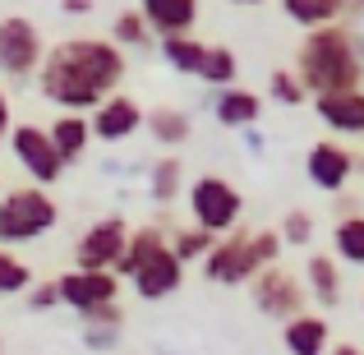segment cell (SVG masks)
<instances>
[{
  "instance_id": "1",
  "label": "cell",
  "mask_w": 364,
  "mask_h": 355,
  "mask_svg": "<svg viewBox=\"0 0 364 355\" xmlns=\"http://www.w3.org/2000/svg\"><path fill=\"white\" fill-rule=\"evenodd\" d=\"M129 60L111 37H65L46 46V60L37 70V92L60 111L88 116L102 97L120 92Z\"/></svg>"
},
{
  "instance_id": "2",
  "label": "cell",
  "mask_w": 364,
  "mask_h": 355,
  "mask_svg": "<svg viewBox=\"0 0 364 355\" xmlns=\"http://www.w3.org/2000/svg\"><path fill=\"white\" fill-rule=\"evenodd\" d=\"M295 74H300L309 97L364 88V33L350 23L309 28L300 51H295Z\"/></svg>"
},
{
  "instance_id": "3",
  "label": "cell",
  "mask_w": 364,
  "mask_h": 355,
  "mask_svg": "<svg viewBox=\"0 0 364 355\" xmlns=\"http://www.w3.org/2000/svg\"><path fill=\"white\" fill-rule=\"evenodd\" d=\"M60 208L42 185H14L0 194V245H28L55 231Z\"/></svg>"
},
{
  "instance_id": "4",
  "label": "cell",
  "mask_w": 364,
  "mask_h": 355,
  "mask_svg": "<svg viewBox=\"0 0 364 355\" xmlns=\"http://www.w3.org/2000/svg\"><path fill=\"white\" fill-rule=\"evenodd\" d=\"M185 208H189V222L213 235L240 231V217H245V198L226 176H198L185 194Z\"/></svg>"
},
{
  "instance_id": "5",
  "label": "cell",
  "mask_w": 364,
  "mask_h": 355,
  "mask_svg": "<svg viewBox=\"0 0 364 355\" xmlns=\"http://www.w3.org/2000/svg\"><path fill=\"white\" fill-rule=\"evenodd\" d=\"M46 60V42L33 18L5 14L0 18V79L5 83H33Z\"/></svg>"
},
{
  "instance_id": "6",
  "label": "cell",
  "mask_w": 364,
  "mask_h": 355,
  "mask_svg": "<svg viewBox=\"0 0 364 355\" xmlns=\"http://www.w3.org/2000/svg\"><path fill=\"white\" fill-rule=\"evenodd\" d=\"M9 152H14V161H18V171H28V185H42V189H51V185H60L65 180V161H60V152H55V143H51V134H46V124H33V120H23V124H14L9 129Z\"/></svg>"
},
{
  "instance_id": "7",
  "label": "cell",
  "mask_w": 364,
  "mask_h": 355,
  "mask_svg": "<svg viewBox=\"0 0 364 355\" xmlns=\"http://www.w3.org/2000/svg\"><path fill=\"white\" fill-rule=\"evenodd\" d=\"M249 295H254V309L263 314V319H295V314L309 309V291H304V282L295 272H286L282 263H267L258 267L254 277H249Z\"/></svg>"
},
{
  "instance_id": "8",
  "label": "cell",
  "mask_w": 364,
  "mask_h": 355,
  "mask_svg": "<svg viewBox=\"0 0 364 355\" xmlns=\"http://www.w3.org/2000/svg\"><path fill=\"white\" fill-rule=\"evenodd\" d=\"M258 254H254V231H231L217 235V245L203 254V277L217 286H249V277L258 272Z\"/></svg>"
},
{
  "instance_id": "9",
  "label": "cell",
  "mask_w": 364,
  "mask_h": 355,
  "mask_svg": "<svg viewBox=\"0 0 364 355\" xmlns=\"http://www.w3.org/2000/svg\"><path fill=\"white\" fill-rule=\"evenodd\" d=\"M55 291H60V304H70L74 314H88L97 304L120 300V277L97 272V267H70V272L55 277Z\"/></svg>"
},
{
  "instance_id": "10",
  "label": "cell",
  "mask_w": 364,
  "mask_h": 355,
  "mask_svg": "<svg viewBox=\"0 0 364 355\" xmlns=\"http://www.w3.org/2000/svg\"><path fill=\"white\" fill-rule=\"evenodd\" d=\"M124 240H129L124 217H102V222H92L88 231L79 235V245H74V267L116 272V263H120V254H124Z\"/></svg>"
},
{
  "instance_id": "11",
  "label": "cell",
  "mask_w": 364,
  "mask_h": 355,
  "mask_svg": "<svg viewBox=\"0 0 364 355\" xmlns=\"http://www.w3.org/2000/svg\"><path fill=\"white\" fill-rule=\"evenodd\" d=\"M355 166H360V157L346 148V143H337V139H318V143L309 148V157H304L309 185L323 189V194H346Z\"/></svg>"
},
{
  "instance_id": "12",
  "label": "cell",
  "mask_w": 364,
  "mask_h": 355,
  "mask_svg": "<svg viewBox=\"0 0 364 355\" xmlns=\"http://www.w3.org/2000/svg\"><path fill=\"white\" fill-rule=\"evenodd\" d=\"M88 124H92V139H102L107 148H116V143L134 139V134L143 129V107L129 97V92H111V97H102L97 107L88 111Z\"/></svg>"
},
{
  "instance_id": "13",
  "label": "cell",
  "mask_w": 364,
  "mask_h": 355,
  "mask_svg": "<svg viewBox=\"0 0 364 355\" xmlns=\"http://www.w3.org/2000/svg\"><path fill=\"white\" fill-rule=\"evenodd\" d=\"M129 282H134V291H139V300H166V295H176L180 282H185V263H180L171 249H157V254H148L129 272Z\"/></svg>"
},
{
  "instance_id": "14",
  "label": "cell",
  "mask_w": 364,
  "mask_h": 355,
  "mask_svg": "<svg viewBox=\"0 0 364 355\" xmlns=\"http://www.w3.org/2000/svg\"><path fill=\"white\" fill-rule=\"evenodd\" d=\"M314 116L328 124L332 134H360L364 139V88H346V92H318Z\"/></svg>"
},
{
  "instance_id": "15",
  "label": "cell",
  "mask_w": 364,
  "mask_h": 355,
  "mask_svg": "<svg viewBox=\"0 0 364 355\" xmlns=\"http://www.w3.org/2000/svg\"><path fill=\"white\" fill-rule=\"evenodd\" d=\"M213 116H217L222 129H254L258 116H263V97H258L254 88H240V83L217 88L213 92Z\"/></svg>"
},
{
  "instance_id": "16",
  "label": "cell",
  "mask_w": 364,
  "mask_h": 355,
  "mask_svg": "<svg viewBox=\"0 0 364 355\" xmlns=\"http://www.w3.org/2000/svg\"><path fill=\"white\" fill-rule=\"evenodd\" d=\"M139 14H143V23H148L157 37L194 33V23H198V0H139Z\"/></svg>"
},
{
  "instance_id": "17",
  "label": "cell",
  "mask_w": 364,
  "mask_h": 355,
  "mask_svg": "<svg viewBox=\"0 0 364 355\" xmlns=\"http://www.w3.org/2000/svg\"><path fill=\"white\" fill-rule=\"evenodd\" d=\"M282 346L286 355H328V319L323 314H295L282 323Z\"/></svg>"
},
{
  "instance_id": "18",
  "label": "cell",
  "mask_w": 364,
  "mask_h": 355,
  "mask_svg": "<svg viewBox=\"0 0 364 355\" xmlns=\"http://www.w3.org/2000/svg\"><path fill=\"white\" fill-rule=\"evenodd\" d=\"M46 134H51V143H55L65 166H74L92 143V124H88V116H79V111H60V116L46 124Z\"/></svg>"
},
{
  "instance_id": "19",
  "label": "cell",
  "mask_w": 364,
  "mask_h": 355,
  "mask_svg": "<svg viewBox=\"0 0 364 355\" xmlns=\"http://www.w3.org/2000/svg\"><path fill=\"white\" fill-rule=\"evenodd\" d=\"M304 291H309V300L318 304H341V263L332 254H309V263H304Z\"/></svg>"
},
{
  "instance_id": "20",
  "label": "cell",
  "mask_w": 364,
  "mask_h": 355,
  "mask_svg": "<svg viewBox=\"0 0 364 355\" xmlns=\"http://www.w3.org/2000/svg\"><path fill=\"white\" fill-rule=\"evenodd\" d=\"M157 249H166V222H143V226H134L129 240H124L120 263H116V277H120V282H129V272L148 254H157Z\"/></svg>"
},
{
  "instance_id": "21",
  "label": "cell",
  "mask_w": 364,
  "mask_h": 355,
  "mask_svg": "<svg viewBox=\"0 0 364 355\" xmlns=\"http://www.w3.org/2000/svg\"><path fill=\"white\" fill-rule=\"evenodd\" d=\"M143 129H148L161 148H185L194 124H189V111H180V107H152V111H143Z\"/></svg>"
},
{
  "instance_id": "22",
  "label": "cell",
  "mask_w": 364,
  "mask_h": 355,
  "mask_svg": "<svg viewBox=\"0 0 364 355\" xmlns=\"http://www.w3.org/2000/svg\"><path fill=\"white\" fill-rule=\"evenodd\" d=\"M194 79H203L208 88H231L235 79H240V60H235V51L231 46H222V42H213V46H203V60H198V74Z\"/></svg>"
},
{
  "instance_id": "23",
  "label": "cell",
  "mask_w": 364,
  "mask_h": 355,
  "mask_svg": "<svg viewBox=\"0 0 364 355\" xmlns=\"http://www.w3.org/2000/svg\"><path fill=\"white\" fill-rule=\"evenodd\" d=\"M332 258L350 267H364V213H346L332 226Z\"/></svg>"
},
{
  "instance_id": "24",
  "label": "cell",
  "mask_w": 364,
  "mask_h": 355,
  "mask_svg": "<svg viewBox=\"0 0 364 355\" xmlns=\"http://www.w3.org/2000/svg\"><path fill=\"white\" fill-rule=\"evenodd\" d=\"M157 46H161V60H166L171 70H176V74H189V79H194L208 42H198L194 33H171V37H161Z\"/></svg>"
},
{
  "instance_id": "25",
  "label": "cell",
  "mask_w": 364,
  "mask_h": 355,
  "mask_svg": "<svg viewBox=\"0 0 364 355\" xmlns=\"http://www.w3.org/2000/svg\"><path fill=\"white\" fill-rule=\"evenodd\" d=\"M180 180H185V161L171 152V157H161L157 166L148 171V194H152V203L157 208H171L180 198Z\"/></svg>"
},
{
  "instance_id": "26",
  "label": "cell",
  "mask_w": 364,
  "mask_h": 355,
  "mask_svg": "<svg viewBox=\"0 0 364 355\" xmlns=\"http://www.w3.org/2000/svg\"><path fill=\"white\" fill-rule=\"evenodd\" d=\"M282 9L304 33H309V28H323V23H341V0H282Z\"/></svg>"
},
{
  "instance_id": "27",
  "label": "cell",
  "mask_w": 364,
  "mask_h": 355,
  "mask_svg": "<svg viewBox=\"0 0 364 355\" xmlns=\"http://www.w3.org/2000/svg\"><path fill=\"white\" fill-rule=\"evenodd\" d=\"M213 245H217V235L203 231V226H194V222H189V226H176V231L166 235V249L180 258V263H203V254Z\"/></svg>"
},
{
  "instance_id": "28",
  "label": "cell",
  "mask_w": 364,
  "mask_h": 355,
  "mask_svg": "<svg viewBox=\"0 0 364 355\" xmlns=\"http://www.w3.org/2000/svg\"><path fill=\"white\" fill-rule=\"evenodd\" d=\"M111 42H116L120 51H148L152 46V28L143 23L139 9H124V14H116V23H111Z\"/></svg>"
},
{
  "instance_id": "29",
  "label": "cell",
  "mask_w": 364,
  "mask_h": 355,
  "mask_svg": "<svg viewBox=\"0 0 364 355\" xmlns=\"http://www.w3.org/2000/svg\"><path fill=\"white\" fill-rule=\"evenodd\" d=\"M33 286V267L14 254V249H0V300L5 295H23Z\"/></svg>"
},
{
  "instance_id": "30",
  "label": "cell",
  "mask_w": 364,
  "mask_h": 355,
  "mask_svg": "<svg viewBox=\"0 0 364 355\" xmlns=\"http://www.w3.org/2000/svg\"><path fill=\"white\" fill-rule=\"evenodd\" d=\"M267 97H272L277 107H304L309 92H304V83H300L295 70H272L267 74Z\"/></svg>"
},
{
  "instance_id": "31",
  "label": "cell",
  "mask_w": 364,
  "mask_h": 355,
  "mask_svg": "<svg viewBox=\"0 0 364 355\" xmlns=\"http://www.w3.org/2000/svg\"><path fill=\"white\" fill-rule=\"evenodd\" d=\"M277 235H282L286 249H304L314 245V217L304 213V208H291V213L282 217V226H277Z\"/></svg>"
},
{
  "instance_id": "32",
  "label": "cell",
  "mask_w": 364,
  "mask_h": 355,
  "mask_svg": "<svg viewBox=\"0 0 364 355\" xmlns=\"http://www.w3.org/2000/svg\"><path fill=\"white\" fill-rule=\"evenodd\" d=\"M23 295H28V309H37V314H46V309H55V304H60V291H55V282H33Z\"/></svg>"
},
{
  "instance_id": "33",
  "label": "cell",
  "mask_w": 364,
  "mask_h": 355,
  "mask_svg": "<svg viewBox=\"0 0 364 355\" xmlns=\"http://www.w3.org/2000/svg\"><path fill=\"white\" fill-rule=\"evenodd\" d=\"M83 341L92 351H111L120 341V328H107V323H83Z\"/></svg>"
},
{
  "instance_id": "34",
  "label": "cell",
  "mask_w": 364,
  "mask_h": 355,
  "mask_svg": "<svg viewBox=\"0 0 364 355\" xmlns=\"http://www.w3.org/2000/svg\"><path fill=\"white\" fill-rule=\"evenodd\" d=\"M79 323H107V328H120V323H124V309H120V300H111V304H97V309L79 314Z\"/></svg>"
},
{
  "instance_id": "35",
  "label": "cell",
  "mask_w": 364,
  "mask_h": 355,
  "mask_svg": "<svg viewBox=\"0 0 364 355\" xmlns=\"http://www.w3.org/2000/svg\"><path fill=\"white\" fill-rule=\"evenodd\" d=\"M9 129H14V102H9V92L0 88V148H5Z\"/></svg>"
},
{
  "instance_id": "36",
  "label": "cell",
  "mask_w": 364,
  "mask_h": 355,
  "mask_svg": "<svg viewBox=\"0 0 364 355\" xmlns=\"http://www.w3.org/2000/svg\"><path fill=\"white\" fill-rule=\"evenodd\" d=\"M341 23H364V0H341Z\"/></svg>"
},
{
  "instance_id": "37",
  "label": "cell",
  "mask_w": 364,
  "mask_h": 355,
  "mask_svg": "<svg viewBox=\"0 0 364 355\" xmlns=\"http://www.w3.org/2000/svg\"><path fill=\"white\" fill-rule=\"evenodd\" d=\"M60 9H65V14H92V0H60Z\"/></svg>"
},
{
  "instance_id": "38",
  "label": "cell",
  "mask_w": 364,
  "mask_h": 355,
  "mask_svg": "<svg viewBox=\"0 0 364 355\" xmlns=\"http://www.w3.org/2000/svg\"><path fill=\"white\" fill-rule=\"evenodd\" d=\"M328 355H364V351L350 346V341H337V346H328Z\"/></svg>"
},
{
  "instance_id": "39",
  "label": "cell",
  "mask_w": 364,
  "mask_h": 355,
  "mask_svg": "<svg viewBox=\"0 0 364 355\" xmlns=\"http://www.w3.org/2000/svg\"><path fill=\"white\" fill-rule=\"evenodd\" d=\"M231 5H267V0H231Z\"/></svg>"
},
{
  "instance_id": "40",
  "label": "cell",
  "mask_w": 364,
  "mask_h": 355,
  "mask_svg": "<svg viewBox=\"0 0 364 355\" xmlns=\"http://www.w3.org/2000/svg\"><path fill=\"white\" fill-rule=\"evenodd\" d=\"M355 171H360V176H364V157H360V166H355Z\"/></svg>"
},
{
  "instance_id": "41",
  "label": "cell",
  "mask_w": 364,
  "mask_h": 355,
  "mask_svg": "<svg viewBox=\"0 0 364 355\" xmlns=\"http://www.w3.org/2000/svg\"><path fill=\"white\" fill-rule=\"evenodd\" d=\"M0 351H5V341H0Z\"/></svg>"
}]
</instances>
